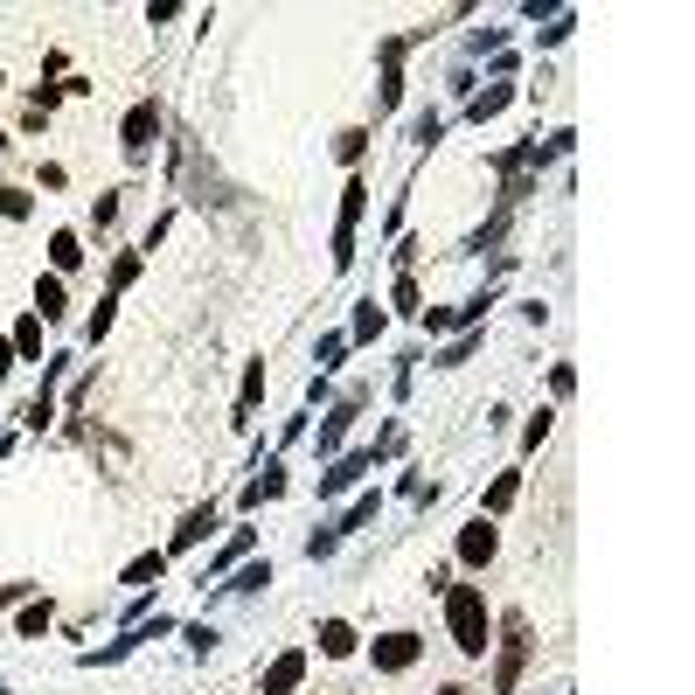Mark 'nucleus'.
I'll list each match as a JSON object with an SVG mask.
<instances>
[{
	"instance_id": "f257e3e1",
	"label": "nucleus",
	"mask_w": 695,
	"mask_h": 695,
	"mask_svg": "<svg viewBox=\"0 0 695 695\" xmlns=\"http://www.w3.org/2000/svg\"><path fill=\"white\" fill-rule=\"evenodd\" d=\"M445 626H452V647L466 654V661H480L494 640H487V591L480 584H445Z\"/></svg>"
},
{
	"instance_id": "f03ea898",
	"label": "nucleus",
	"mask_w": 695,
	"mask_h": 695,
	"mask_svg": "<svg viewBox=\"0 0 695 695\" xmlns=\"http://www.w3.org/2000/svg\"><path fill=\"white\" fill-rule=\"evenodd\" d=\"M494 647H501V654H494V695H515L522 668H529V619H522V612H508Z\"/></svg>"
},
{
	"instance_id": "7ed1b4c3",
	"label": "nucleus",
	"mask_w": 695,
	"mask_h": 695,
	"mask_svg": "<svg viewBox=\"0 0 695 695\" xmlns=\"http://www.w3.org/2000/svg\"><path fill=\"white\" fill-rule=\"evenodd\" d=\"M369 216V181L355 174L348 188H341V223H334V272H348L355 265V223Z\"/></svg>"
},
{
	"instance_id": "20e7f679",
	"label": "nucleus",
	"mask_w": 695,
	"mask_h": 695,
	"mask_svg": "<svg viewBox=\"0 0 695 695\" xmlns=\"http://www.w3.org/2000/svg\"><path fill=\"white\" fill-rule=\"evenodd\" d=\"M362 404H369V390H348L334 411L320 417V459H341V438H348V424L362 417Z\"/></svg>"
},
{
	"instance_id": "39448f33",
	"label": "nucleus",
	"mask_w": 695,
	"mask_h": 695,
	"mask_svg": "<svg viewBox=\"0 0 695 695\" xmlns=\"http://www.w3.org/2000/svg\"><path fill=\"white\" fill-rule=\"evenodd\" d=\"M417 654H424V640H417V633H383V640H369L376 675H404V668H417Z\"/></svg>"
},
{
	"instance_id": "423d86ee",
	"label": "nucleus",
	"mask_w": 695,
	"mask_h": 695,
	"mask_svg": "<svg viewBox=\"0 0 695 695\" xmlns=\"http://www.w3.org/2000/svg\"><path fill=\"white\" fill-rule=\"evenodd\" d=\"M369 466H376V445H362V452H341V459H334V466L320 473V501H334V494H348V487H355V480H362Z\"/></svg>"
},
{
	"instance_id": "0eeeda50",
	"label": "nucleus",
	"mask_w": 695,
	"mask_h": 695,
	"mask_svg": "<svg viewBox=\"0 0 695 695\" xmlns=\"http://www.w3.org/2000/svg\"><path fill=\"white\" fill-rule=\"evenodd\" d=\"M494 550H501V529H494L487 515H473V522L459 529V563L480 570V563H494Z\"/></svg>"
},
{
	"instance_id": "6e6552de",
	"label": "nucleus",
	"mask_w": 695,
	"mask_h": 695,
	"mask_svg": "<svg viewBox=\"0 0 695 695\" xmlns=\"http://www.w3.org/2000/svg\"><path fill=\"white\" fill-rule=\"evenodd\" d=\"M278 494H285V459L272 452V459L258 466V480L237 494V508H244V515H258V508H265V501H278Z\"/></svg>"
},
{
	"instance_id": "1a4fd4ad",
	"label": "nucleus",
	"mask_w": 695,
	"mask_h": 695,
	"mask_svg": "<svg viewBox=\"0 0 695 695\" xmlns=\"http://www.w3.org/2000/svg\"><path fill=\"white\" fill-rule=\"evenodd\" d=\"M209 536H216V501H202V508H188V515H181V529L167 536V556L195 550V543H209Z\"/></svg>"
},
{
	"instance_id": "9d476101",
	"label": "nucleus",
	"mask_w": 695,
	"mask_h": 695,
	"mask_svg": "<svg viewBox=\"0 0 695 695\" xmlns=\"http://www.w3.org/2000/svg\"><path fill=\"white\" fill-rule=\"evenodd\" d=\"M119 139H126V153H133V160H146V146L160 139V105H133V112H126V126H119Z\"/></svg>"
},
{
	"instance_id": "9b49d317",
	"label": "nucleus",
	"mask_w": 695,
	"mask_h": 695,
	"mask_svg": "<svg viewBox=\"0 0 695 695\" xmlns=\"http://www.w3.org/2000/svg\"><path fill=\"white\" fill-rule=\"evenodd\" d=\"M299 682H306V654L292 647V654H278L272 668H265V682H258V695H292Z\"/></svg>"
},
{
	"instance_id": "f8f14e48",
	"label": "nucleus",
	"mask_w": 695,
	"mask_h": 695,
	"mask_svg": "<svg viewBox=\"0 0 695 695\" xmlns=\"http://www.w3.org/2000/svg\"><path fill=\"white\" fill-rule=\"evenodd\" d=\"M508 105H515V84H487V91H473V98H466V119H473V126H487V119H501Z\"/></svg>"
},
{
	"instance_id": "ddd939ff",
	"label": "nucleus",
	"mask_w": 695,
	"mask_h": 695,
	"mask_svg": "<svg viewBox=\"0 0 695 695\" xmlns=\"http://www.w3.org/2000/svg\"><path fill=\"white\" fill-rule=\"evenodd\" d=\"M313 640H320V654H327V661H348V654L362 647V633H355L348 619H320V633H313Z\"/></svg>"
},
{
	"instance_id": "4468645a",
	"label": "nucleus",
	"mask_w": 695,
	"mask_h": 695,
	"mask_svg": "<svg viewBox=\"0 0 695 695\" xmlns=\"http://www.w3.org/2000/svg\"><path fill=\"white\" fill-rule=\"evenodd\" d=\"M258 404H265V362H251V369H244V390H237V417H230V424L244 431V424L258 417Z\"/></svg>"
},
{
	"instance_id": "2eb2a0df",
	"label": "nucleus",
	"mask_w": 695,
	"mask_h": 695,
	"mask_svg": "<svg viewBox=\"0 0 695 695\" xmlns=\"http://www.w3.org/2000/svg\"><path fill=\"white\" fill-rule=\"evenodd\" d=\"M376 515H383V487H369V494H355V501H348V515L334 522V536H348V529H369Z\"/></svg>"
},
{
	"instance_id": "dca6fc26",
	"label": "nucleus",
	"mask_w": 695,
	"mask_h": 695,
	"mask_svg": "<svg viewBox=\"0 0 695 695\" xmlns=\"http://www.w3.org/2000/svg\"><path fill=\"white\" fill-rule=\"evenodd\" d=\"M265 584H272V563H244V570H230V584H216V598H251Z\"/></svg>"
},
{
	"instance_id": "f3484780",
	"label": "nucleus",
	"mask_w": 695,
	"mask_h": 695,
	"mask_svg": "<svg viewBox=\"0 0 695 695\" xmlns=\"http://www.w3.org/2000/svg\"><path fill=\"white\" fill-rule=\"evenodd\" d=\"M251 543H258V536H251V529H237V536H230V543H223V550L209 556V570H202V584H209V577H230V570H237V563H244V550H251Z\"/></svg>"
},
{
	"instance_id": "a211bd4d",
	"label": "nucleus",
	"mask_w": 695,
	"mask_h": 695,
	"mask_svg": "<svg viewBox=\"0 0 695 695\" xmlns=\"http://www.w3.org/2000/svg\"><path fill=\"white\" fill-rule=\"evenodd\" d=\"M515 501H522V473H501V480H494V487H487V501H480V515H487V522H494V515H508V508H515Z\"/></svg>"
},
{
	"instance_id": "6ab92c4d",
	"label": "nucleus",
	"mask_w": 695,
	"mask_h": 695,
	"mask_svg": "<svg viewBox=\"0 0 695 695\" xmlns=\"http://www.w3.org/2000/svg\"><path fill=\"white\" fill-rule=\"evenodd\" d=\"M160 577H167V550H146V556L126 563V584H133V591H153Z\"/></svg>"
},
{
	"instance_id": "aec40b11",
	"label": "nucleus",
	"mask_w": 695,
	"mask_h": 695,
	"mask_svg": "<svg viewBox=\"0 0 695 695\" xmlns=\"http://www.w3.org/2000/svg\"><path fill=\"white\" fill-rule=\"evenodd\" d=\"M383 327H390V313H383L376 299H362V306H355V327H348V348H355V341H376Z\"/></svg>"
},
{
	"instance_id": "412c9836",
	"label": "nucleus",
	"mask_w": 695,
	"mask_h": 695,
	"mask_svg": "<svg viewBox=\"0 0 695 695\" xmlns=\"http://www.w3.org/2000/svg\"><path fill=\"white\" fill-rule=\"evenodd\" d=\"M49 265H56V278L84 265V244H77V230H56V237H49Z\"/></svg>"
},
{
	"instance_id": "4be33fe9",
	"label": "nucleus",
	"mask_w": 695,
	"mask_h": 695,
	"mask_svg": "<svg viewBox=\"0 0 695 695\" xmlns=\"http://www.w3.org/2000/svg\"><path fill=\"white\" fill-rule=\"evenodd\" d=\"M63 306H70V299H63V278L56 272L35 278V320H63Z\"/></svg>"
},
{
	"instance_id": "5701e85b",
	"label": "nucleus",
	"mask_w": 695,
	"mask_h": 695,
	"mask_svg": "<svg viewBox=\"0 0 695 695\" xmlns=\"http://www.w3.org/2000/svg\"><path fill=\"white\" fill-rule=\"evenodd\" d=\"M480 341H487V334H459V341H445V348L431 355V369H459V362H473V355H480Z\"/></svg>"
},
{
	"instance_id": "b1692460",
	"label": "nucleus",
	"mask_w": 695,
	"mask_h": 695,
	"mask_svg": "<svg viewBox=\"0 0 695 695\" xmlns=\"http://www.w3.org/2000/svg\"><path fill=\"white\" fill-rule=\"evenodd\" d=\"M7 341H14V355H21V362H42V320H35V313H28Z\"/></svg>"
},
{
	"instance_id": "393cba45",
	"label": "nucleus",
	"mask_w": 695,
	"mask_h": 695,
	"mask_svg": "<svg viewBox=\"0 0 695 695\" xmlns=\"http://www.w3.org/2000/svg\"><path fill=\"white\" fill-rule=\"evenodd\" d=\"M362 153H369V133H362V126H348V133L334 139V160H341V167H355Z\"/></svg>"
},
{
	"instance_id": "a878e982",
	"label": "nucleus",
	"mask_w": 695,
	"mask_h": 695,
	"mask_svg": "<svg viewBox=\"0 0 695 695\" xmlns=\"http://www.w3.org/2000/svg\"><path fill=\"white\" fill-rule=\"evenodd\" d=\"M390 306H397V313H424V292H417V278H411V272L390 285Z\"/></svg>"
},
{
	"instance_id": "bb28decb",
	"label": "nucleus",
	"mask_w": 695,
	"mask_h": 695,
	"mask_svg": "<svg viewBox=\"0 0 695 695\" xmlns=\"http://www.w3.org/2000/svg\"><path fill=\"white\" fill-rule=\"evenodd\" d=\"M216 640H223V633H216L209 619H195V626H188V654H195V661H209V654H216Z\"/></svg>"
},
{
	"instance_id": "cd10ccee",
	"label": "nucleus",
	"mask_w": 695,
	"mask_h": 695,
	"mask_svg": "<svg viewBox=\"0 0 695 695\" xmlns=\"http://www.w3.org/2000/svg\"><path fill=\"white\" fill-rule=\"evenodd\" d=\"M28 209H35L28 188H0V216H7V223H28Z\"/></svg>"
},
{
	"instance_id": "c85d7f7f",
	"label": "nucleus",
	"mask_w": 695,
	"mask_h": 695,
	"mask_svg": "<svg viewBox=\"0 0 695 695\" xmlns=\"http://www.w3.org/2000/svg\"><path fill=\"white\" fill-rule=\"evenodd\" d=\"M341 355H348V334H320V376H334Z\"/></svg>"
},
{
	"instance_id": "c756f323",
	"label": "nucleus",
	"mask_w": 695,
	"mask_h": 695,
	"mask_svg": "<svg viewBox=\"0 0 695 695\" xmlns=\"http://www.w3.org/2000/svg\"><path fill=\"white\" fill-rule=\"evenodd\" d=\"M139 265H146L139 251H126V258H112V299H119V292H126V285L139 278Z\"/></svg>"
},
{
	"instance_id": "7c9ffc66",
	"label": "nucleus",
	"mask_w": 695,
	"mask_h": 695,
	"mask_svg": "<svg viewBox=\"0 0 695 695\" xmlns=\"http://www.w3.org/2000/svg\"><path fill=\"white\" fill-rule=\"evenodd\" d=\"M334 550H341V536H334V522H320V529L306 536V556L320 563V556H334Z\"/></svg>"
},
{
	"instance_id": "2f4dec72",
	"label": "nucleus",
	"mask_w": 695,
	"mask_h": 695,
	"mask_svg": "<svg viewBox=\"0 0 695 695\" xmlns=\"http://www.w3.org/2000/svg\"><path fill=\"white\" fill-rule=\"evenodd\" d=\"M570 28H577V14H563V7H556L550 21H543V49H556V42H570Z\"/></svg>"
},
{
	"instance_id": "473e14b6",
	"label": "nucleus",
	"mask_w": 695,
	"mask_h": 695,
	"mask_svg": "<svg viewBox=\"0 0 695 695\" xmlns=\"http://www.w3.org/2000/svg\"><path fill=\"white\" fill-rule=\"evenodd\" d=\"M49 619H56V612H49V598H42V605H21V633H28V640H35V633H49Z\"/></svg>"
},
{
	"instance_id": "72a5a7b5",
	"label": "nucleus",
	"mask_w": 695,
	"mask_h": 695,
	"mask_svg": "<svg viewBox=\"0 0 695 695\" xmlns=\"http://www.w3.org/2000/svg\"><path fill=\"white\" fill-rule=\"evenodd\" d=\"M417 146H438V139H445V119H438V112H417Z\"/></svg>"
},
{
	"instance_id": "f704fd0d",
	"label": "nucleus",
	"mask_w": 695,
	"mask_h": 695,
	"mask_svg": "<svg viewBox=\"0 0 695 695\" xmlns=\"http://www.w3.org/2000/svg\"><path fill=\"white\" fill-rule=\"evenodd\" d=\"M550 424H556L550 411H536V417H529V424H522V445H529V452H536V445H543V438H550Z\"/></svg>"
},
{
	"instance_id": "c9c22d12",
	"label": "nucleus",
	"mask_w": 695,
	"mask_h": 695,
	"mask_svg": "<svg viewBox=\"0 0 695 695\" xmlns=\"http://www.w3.org/2000/svg\"><path fill=\"white\" fill-rule=\"evenodd\" d=\"M570 390H577V369H570V362H556V369H550V397H570Z\"/></svg>"
},
{
	"instance_id": "e433bc0d",
	"label": "nucleus",
	"mask_w": 695,
	"mask_h": 695,
	"mask_svg": "<svg viewBox=\"0 0 695 695\" xmlns=\"http://www.w3.org/2000/svg\"><path fill=\"white\" fill-rule=\"evenodd\" d=\"M501 42H508V28H480L466 49H473V56H487V49H501Z\"/></svg>"
},
{
	"instance_id": "4c0bfd02",
	"label": "nucleus",
	"mask_w": 695,
	"mask_h": 695,
	"mask_svg": "<svg viewBox=\"0 0 695 695\" xmlns=\"http://www.w3.org/2000/svg\"><path fill=\"white\" fill-rule=\"evenodd\" d=\"M91 223L105 230V223H119V195H98V209H91Z\"/></svg>"
},
{
	"instance_id": "58836bf2",
	"label": "nucleus",
	"mask_w": 695,
	"mask_h": 695,
	"mask_svg": "<svg viewBox=\"0 0 695 695\" xmlns=\"http://www.w3.org/2000/svg\"><path fill=\"white\" fill-rule=\"evenodd\" d=\"M28 591H35V584H0V605H21Z\"/></svg>"
},
{
	"instance_id": "ea45409f",
	"label": "nucleus",
	"mask_w": 695,
	"mask_h": 695,
	"mask_svg": "<svg viewBox=\"0 0 695 695\" xmlns=\"http://www.w3.org/2000/svg\"><path fill=\"white\" fill-rule=\"evenodd\" d=\"M7 369H14V341H0V383H7Z\"/></svg>"
},
{
	"instance_id": "a19ab883",
	"label": "nucleus",
	"mask_w": 695,
	"mask_h": 695,
	"mask_svg": "<svg viewBox=\"0 0 695 695\" xmlns=\"http://www.w3.org/2000/svg\"><path fill=\"white\" fill-rule=\"evenodd\" d=\"M438 695H466V689H438Z\"/></svg>"
},
{
	"instance_id": "79ce46f5",
	"label": "nucleus",
	"mask_w": 695,
	"mask_h": 695,
	"mask_svg": "<svg viewBox=\"0 0 695 695\" xmlns=\"http://www.w3.org/2000/svg\"><path fill=\"white\" fill-rule=\"evenodd\" d=\"M0 153H7V133H0Z\"/></svg>"
},
{
	"instance_id": "37998d69",
	"label": "nucleus",
	"mask_w": 695,
	"mask_h": 695,
	"mask_svg": "<svg viewBox=\"0 0 695 695\" xmlns=\"http://www.w3.org/2000/svg\"><path fill=\"white\" fill-rule=\"evenodd\" d=\"M0 84H7V77H0Z\"/></svg>"
}]
</instances>
